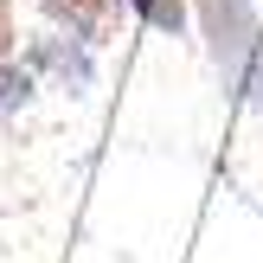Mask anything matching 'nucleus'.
Segmentation results:
<instances>
[{
	"label": "nucleus",
	"mask_w": 263,
	"mask_h": 263,
	"mask_svg": "<svg viewBox=\"0 0 263 263\" xmlns=\"http://www.w3.org/2000/svg\"><path fill=\"white\" fill-rule=\"evenodd\" d=\"M0 58H7V7H0Z\"/></svg>",
	"instance_id": "obj_2"
},
{
	"label": "nucleus",
	"mask_w": 263,
	"mask_h": 263,
	"mask_svg": "<svg viewBox=\"0 0 263 263\" xmlns=\"http://www.w3.org/2000/svg\"><path fill=\"white\" fill-rule=\"evenodd\" d=\"M58 13H71L77 26H90V20H97V0H58Z\"/></svg>",
	"instance_id": "obj_1"
},
{
	"label": "nucleus",
	"mask_w": 263,
	"mask_h": 263,
	"mask_svg": "<svg viewBox=\"0 0 263 263\" xmlns=\"http://www.w3.org/2000/svg\"><path fill=\"white\" fill-rule=\"evenodd\" d=\"M135 7H141V13H148V7H154V0H135Z\"/></svg>",
	"instance_id": "obj_3"
}]
</instances>
